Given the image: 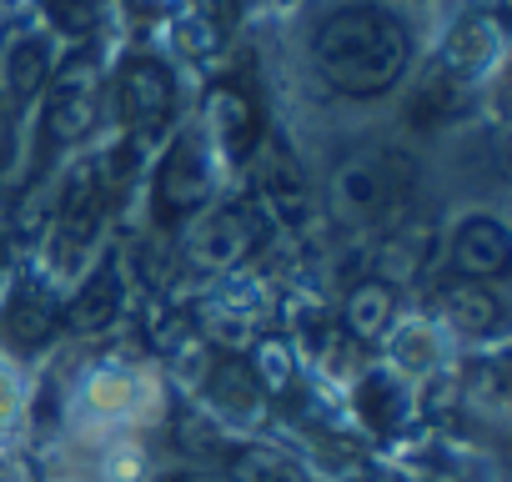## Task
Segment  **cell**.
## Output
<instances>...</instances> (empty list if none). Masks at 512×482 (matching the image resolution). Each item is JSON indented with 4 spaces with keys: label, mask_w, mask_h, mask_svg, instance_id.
I'll return each instance as SVG.
<instances>
[{
    "label": "cell",
    "mask_w": 512,
    "mask_h": 482,
    "mask_svg": "<svg viewBox=\"0 0 512 482\" xmlns=\"http://www.w3.org/2000/svg\"><path fill=\"white\" fill-rule=\"evenodd\" d=\"M106 161H81L66 181V196H61V262L76 257L86 241L96 236L101 216H106Z\"/></svg>",
    "instance_id": "52a82bcc"
},
{
    "label": "cell",
    "mask_w": 512,
    "mask_h": 482,
    "mask_svg": "<svg viewBox=\"0 0 512 482\" xmlns=\"http://www.w3.org/2000/svg\"><path fill=\"white\" fill-rule=\"evenodd\" d=\"M392 312H397L392 287L372 277V282L352 287V297H347V332L362 337V342H377V337L392 332Z\"/></svg>",
    "instance_id": "9a60e30c"
},
{
    "label": "cell",
    "mask_w": 512,
    "mask_h": 482,
    "mask_svg": "<svg viewBox=\"0 0 512 482\" xmlns=\"http://www.w3.org/2000/svg\"><path fill=\"white\" fill-rule=\"evenodd\" d=\"M407 186V161L397 151H357L332 176V206L347 226H372L392 211Z\"/></svg>",
    "instance_id": "7a4b0ae2"
},
{
    "label": "cell",
    "mask_w": 512,
    "mask_h": 482,
    "mask_svg": "<svg viewBox=\"0 0 512 482\" xmlns=\"http://www.w3.org/2000/svg\"><path fill=\"white\" fill-rule=\"evenodd\" d=\"M437 307H442L447 322L462 327V332H497V327H502V307H497V297H492L482 282H472V277H452V282H442Z\"/></svg>",
    "instance_id": "7c38bea8"
},
{
    "label": "cell",
    "mask_w": 512,
    "mask_h": 482,
    "mask_svg": "<svg viewBox=\"0 0 512 482\" xmlns=\"http://www.w3.org/2000/svg\"><path fill=\"white\" fill-rule=\"evenodd\" d=\"M492 56H497V26H492L487 16H472V21H462V26L447 36L442 66L457 71V76H477Z\"/></svg>",
    "instance_id": "2e32d148"
},
{
    "label": "cell",
    "mask_w": 512,
    "mask_h": 482,
    "mask_svg": "<svg viewBox=\"0 0 512 482\" xmlns=\"http://www.w3.org/2000/svg\"><path fill=\"white\" fill-rule=\"evenodd\" d=\"M51 81V46L46 36H16L11 51H6V86L16 101H31L41 96Z\"/></svg>",
    "instance_id": "4fadbf2b"
},
{
    "label": "cell",
    "mask_w": 512,
    "mask_h": 482,
    "mask_svg": "<svg viewBox=\"0 0 512 482\" xmlns=\"http://www.w3.org/2000/svg\"><path fill=\"white\" fill-rule=\"evenodd\" d=\"M256 196H262L267 216L282 231H312L317 201H312V186H307L302 166L287 151H267L262 156V166H256Z\"/></svg>",
    "instance_id": "8992f818"
},
{
    "label": "cell",
    "mask_w": 512,
    "mask_h": 482,
    "mask_svg": "<svg viewBox=\"0 0 512 482\" xmlns=\"http://www.w3.org/2000/svg\"><path fill=\"white\" fill-rule=\"evenodd\" d=\"M206 116H211V131H216V141H221V151H226L231 161L251 156L256 141H262V121H256L251 101H246L241 91H231V86H216V91L206 96Z\"/></svg>",
    "instance_id": "8fae6325"
},
{
    "label": "cell",
    "mask_w": 512,
    "mask_h": 482,
    "mask_svg": "<svg viewBox=\"0 0 512 482\" xmlns=\"http://www.w3.org/2000/svg\"><path fill=\"white\" fill-rule=\"evenodd\" d=\"M0 327H6V342L31 352L41 342H51V332L61 327V302L41 287V282H21L6 302V317H0Z\"/></svg>",
    "instance_id": "30bf717a"
},
{
    "label": "cell",
    "mask_w": 512,
    "mask_h": 482,
    "mask_svg": "<svg viewBox=\"0 0 512 482\" xmlns=\"http://www.w3.org/2000/svg\"><path fill=\"white\" fill-rule=\"evenodd\" d=\"M116 312H121V272L116 267H101L86 287H81V297L71 302V327L76 332H101V327H111L116 322Z\"/></svg>",
    "instance_id": "5bb4252c"
},
{
    "label": "cell",
    "mask_w": 512,
    "mask_h": 482,
    "mask_svg": "<svg viewBox=\"0 0 512 482\" xmlns=\"http://www.w3.org/2000/svg\"><path fill=\"white\" fill-rule=\"evenodd\" d=\"M462 6H467L472 16H487V11H497V6H502V0H462Z\"/></svg>",
    "instance_id": "7402d4cb"
},
{
    "label": "cell",
    "mask_w": 512,
    "mask_h": 482,
    "mask_svg": "<svg viewBox=\"0 0 512 482\" xmlns=\"http://www.w3.org/2000/svg\"><path fill=\"white\" fill-rule=\"evenodd\" d=\"M312 61L342 96H382L412 61V36L387 6H342L312 36Z\"/></svg>",
    "instance_id": "6da1fadb"
},
{
    "label": "cell",
    "mask_w": 512,
    "mask_h": 482,
    "mask_svg": "<svg viewBox=\"0 0 512 482\" xmlns=\"http://www.w3.org/2000/svg\"><path fill=\"white\" fill-rule=\"evenodd\" d=\"M256 382H262V392L272 387H287L292 382V357H287V347L282 342H262V347H256V372H251Z\"/></svg>",
    "instance_id": "d6986e66"
},
{
    "label": "cell",
    "mask_w": 512,
    "mask_h": 482,
    "mask_svg": "<svg viewBox=\"0 0 512 482\" xmlns=\"http://www.w3.org/2000/svg\"><path fill=\"white\" fill-rule=\"evenodd\" d=\"M206 392H211L221 407H231V412H251L256 402H262V382L251 377V367H246V362H216V372H211Z\"/></svg>",
    "instance_id": "ac0fdd59"
},
{
    "label": "cell",
    "mask_w": 512,
    "mask_h": 482,
    "mask_svg": "<svg viewBox=\"0 0 512 482\" xmlns=\"http://www.w3.org/2000/svg\"><path fill=\"white\" fill-rule=\"evenodd\" d=\"M116 101H121V116H126V126L136 136H156L171 121V111H176V81H171V71L156 56H131L121 66Z\"/></svg>",
    "instance_id": "277c9868"
},
{
    "label": "cell",
    "mask_w": 512,
    "mask_h": 482,
    "mask_svg": "<svg viewBox=\"0 0 512 482\" xmlns=\"http://www.w3.org/2000/svg\"><path fill=\"white\" fill-rule=\"evenodd\" d=\"M16 161V111H11V96H0V171Z\"/></svg>",
    "instance_id": "44dd1931"
},
{
    "label": "cell",
    "mask_w": 512,
    "mask_h": 482,
    "mask_svg": "<svg viewBox=\"0 0 512 482\" xmlns=\"http://www.w3.org/2000/svg\"><path fill=\"white\" fill-rule=\"evenodd\" d=\"M256 241H262V226L246 206H221L201 221V231L191 236V262L206 267V272H236L251 252Z\"/></svg>",
    "instance_id": "5b68a950"
},
{
    "label": "cell",
    "mask_w": 512,
    "mask_h": 482,
    "mask_svg": "<svg viewBox=\"0 0 512 482\" xmlns=\"http://www.w3.org/2000/svg\"><path fill=\"white\" fill-rule=\"evenodd\" d=\"M181 482H201V477H181Z\"/></svg>",
    "instance_id": "603a6c76"
},
{
    "label": "cell",
    "mask_w": 512,
    "mask_h": 482,
    "mask_svg": "<svg viewBox=\"0 0 512 482\" xmlns=\"http://www.w3.org/2000/svg\"><path fill=\"white\" fill-rule=\"evenodd\" d=\"M96 116H101V71L91 56H71L46 81V141L76 146L91 136Z\"/></svg>",
    "instance_id": "3957f363"
},
{
    "label": "cell",
    "mask_w": 512,
    "mask_h": 482,
    "mask_svg": "<svg viewBox=\"0 0 512 482\" xmlns=\"http://www.w3.org/2000/svg\"><path fill=\"white\" fill-rule=\"evenodd\" d=\"M0 412H6V397H0Z\"/></svg>",
    "instance_id": "cb8c5ba5"
},
{
    "label": "cell",
    "mask_w": 512,
    "mask_h": 482,
    "mask_svg": "<svg viewBox=\"0 0 512 482\" xmlns=\"http://www.w3.org/2000/svg\"><path fill=\"white\" fill-rule=\"evenodd\" d=\"M452 262L462 277L482 282V277H502L507 262H512V241H507V226L497 216H467L452 236Z\"/></svg>",
    "instance_id": "9c48e42d"
},
{
    "label": "cell",
    "mask_w": 512,
    "mask_h": 482,
    "mask_svg": "<svg viewBox=\"0 0 512 482\" xmlns=\"http://www.w3.org/2000/svg\"><path fill=\"white\" fill-rule=\"evenodd\" d=\"M226 477L231 482H307V472L272 447H236L226 457Z\"/></svg>",
    "instance_id": "e0dca14e"
},
{
    "label": "cell",
    "mask_w": 512,
    "mask_h": 482,
    "mask_svg": "<svg viewBox=\"0 0 512 482\" xmlns=\"http://www.w3.org/2000/svg\"><path fill=\"white\" fill-rule=\"evenodd\" d=\"M417 267H422V252H417V236L397 231V236L387 241V257H382V272H387V277H412Z\"/></svg>",
    "instance_id": "ffe728a7"
},
{
    "label": "cell",
    "mask_w": 512,
    "mask_h": 482,
    "mask_svg": "<svg viewBox=\"0 0 512 482\" xmlns=\"http://www.w3.org/2000/svg\"><path fill=\"white\" fill-rule=\"evenodd\" d=\"M156 191H161V211L181 216V211H196L211 191V166H206V151L196 136H181L166 161H161V176H156Z\"/></svg>",
    "instance_id": "ba28073f"
}]
</instances>
